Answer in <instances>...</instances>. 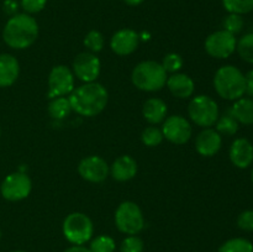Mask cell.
I'll return each mask as SVG.
<instances>
[{"instance_id": "6da1fadb", "label": "cell", "mask_w": 253, "mask_h": 252, "mask_svg": "<svg viewBox=\"0 0 253 252\" xmlns=\"http://www.w3.org/2000/svg\"><path fill=\"white\" fill-rule=\"evenodd\" d=\"M72 110L86 118L96 116L106 108L109 94L105 86L98 82L84 83L74 88L68 96Z\"/></svg>"}, {"instance_id": "7a4b0ae2", "label": "cell", "mask_w": 253, "mask_h": 252, "mask_svg": "<svg viewBox=\"0 0 253 252\" xmlns=\"http://www.w3.org/2000/svg\"><path fill=\"white\" fill-rule=\"evenodd\" d=\"M39 24L26 12L15 14L10 17L2 29V40L14 49H26L36 42L39 37Z\"/></svg>"}, {"instance_id": "3957f363", "label": "cell", "mask_w": 253, "mask_h": 252, "mask_svg": "<svg viewBox=\"0 0 253 252\" xmlns=\"http://www.w3.org/2000/svg\"><path fill=\"white\" fill-rule=\"evenodd\" d=\"M214 88L220 98L235 101L246 93L245 74L232 64L220 67L214 76Z\"/></svg>"}, {"instance_id": "277c9868", "label": "cell", "mask_w": 253, "mask_h": 252, "mask_svg": "<svg viewBox=\"0 0 253 252\" xmlns=\"http://www.w3.org/2000/svg\"><path fill=\"white\" fill-rule=\"evenodd\" d=\"M167 72L156 61L140 62L131 73V81L137 89L143 91H158L166 85Z\"/></svg>"}, {"instance_id": "5b68a950", "label": "cell", "mask_w": 253, "mask_h": 252, "mask_svg": "<svg viewBox=\"0 0 253 252\" xmlns=\"http://www.w3.org/2000/svg\"><path fill=\"white\" fill-rule=\"evenodd\" d=\"M64 237L72 245H82L90 241L94 234V225L90 217L83 212H71L62 225Z\"/></svg>"}, {"instance_id": "8992f818", "label": "cell", "mask_w": 253, "mask_h": 252, "mask_svg": "<svg viewBox=\"0 0 253 252\" xmlns=\"http://www.w3.org/2000/svg\"><path fill=\"white\" fill-rule=\"evenodd\" d=\"M188 115L195 125L211 127L219 119V105L209 95H195L188 105Z\"/></svg>"}, {"instance_id": "52a82bcc", "label": "cell", "mask_w": 253, "mask_h": 252, "mask_svg": "<svg viewBox=\"0 0 253 252\" xmlns=\"http://www.w3.org/2000/svg\"><path fill=\"white\" fill-rule=\"evenodd\" d=\"M115 225L125 235H137L145 227L142 210L136 203L126 200L118 207L115 211Z\"/></svg>"}, {"instance_id": "ba28073f", "label": "cell", "mask_w": 253, "mask_h": 252, "mask_svg": "<svg viewBox=\"0 0 253 252\" xmlns=\"http://www.w3.org/2000/svg\"><path fill=\"white\" fill-rule=\"evenodd\" d=\"M32 190V182L26 173L14 172L4 178L0 185L2 198L9 202L26 199Z\"/></svg>"}, {"instance_id": "9c48e42d", "label": "cell", "mask_w": 253, "mask_h": 252, "mask_svg": "<svg viewBox=\"0 0 253 252\" xmlns=\"http://www.w3.org/2000/svg\"><path fill=\"white\" fill-rule=\"evenodd\" d=\"M236 36L222 29L210 34L205 40L204 47L210 57L226 59L236 51Z\"/></svg>"}, {"instance_id": "30bf717a", "label": "cell", "mask_w": 253, "mask_h": 252, "mask_svg": "<svg viewBox=\"0 0 253 252\" xmlns=\"http://www.w3.org/2000/svg\"><path fill=\"white\" fill-rule=\"evenodd\" d=\"M74 90V74L67 66L59 64L51 69L48 76V91L49 99L57 96L69 95Z\"/></svg>"}, {"instance_id": "8fae6325", "label": "cell", "mask_w": 253, "mask_h": 252, "mask_svg": "<svg viewBox=\"0 0 253 252\" xmlns=\"http://www.w3.org/2000/svg\"><path fill=\"white\" fill-rule=\"evenodd\" d=\"M161 130H162L163 137L174 145L187 143L193 133L192 125L182 115H172L166 118Z\"/></svg>"}, {"instance_id": "7c38bea8", "label": "cell", "mask_w": 253, "mask_h": 252, "mask_svg": "<svg viewBox=\"0 0 253 252\" xmlns=\"http://www.w3.org/2000/svg\"><path fill=\"white\" fill-rule=\"evenodd\" d=\"M101 63L100 59L91 52H82L73 61V74L74 77L84 83L96 82L100 74Z\"/></svg>"}, {"instance_id": "4fadbf2b", "label": "cell", "mask_w": 253, "mask_h": 252, "mask_svg": "<svg viewBox=\"0 0 253 252\" xmlns=\"http://www.w3.org/2000/svg\"><path fill=\"white\" fill-rule=\"evenodd\" d=\"M78 173L84 180L90 183H101L108 178L110 167L100 156H88L78 165Z\"/></svg>"}, {"instance_id": "5bb4252c", "label": "cell", "mask_w": 253, "mask_h": 252, "mask_svg": "<svg viewBox=\"0 0 253 252\" xmlns=\"http://www.w3.org/2000/svg\"><path fill=\"white\" fill-rule=\"evenodd\" d=\"M140 36L132 29H121L113 35L110 47L118 56H128L137 49Z\"/></svg>"}, {"instance_id": "9a60e30c", "label": "cell", "mask_w": 253, "mask_h": 252, "mask_svg": "<svg viewBox=\"0 0 253 252\" xmlns=\"http://www.w3.org/2000/svg\"><path fill=\"white\" fill-rule=\"evenodd\" d=\"M222 137L215 128L207 127L198 133L195 138V150L203 157H212L220 151Z\"/></svg>"}, {"instance_id": "2e32d148", "label": "cell", "mask_w": 253, "mask_h": 252, "mask_svg": "<svg viewBox=\"0 0 253 252\" xmlns=\"http://www.w3.org/2000/svg\"><path fill=\"white\" fill-rule=\"evenodd\" d=\"M229 157L232 165L240 169H246L253 163V145L245 137H239L231 143Z\"/></svg>"}, {"instance_id": "e0dca14e", "label": "cell", "mask_w": 253, "mask_h": 252, "mask_svg": "<svg viewBox=\"0 0 253 252\" xmlns=\"http://www.w3.org/2000/svg\"><path fill=\"white\" fill-rule=\"evenodd\" d=\"M168 90L178 99H188L194 94L195 83L188 74L173 73L166 82Z\"/></svg>"}, {"instance_id": "ac0fdd59", "label": "cell", "mask_w": 253, "mask_h": 252, "mask_svg": "<svg viewBox=\"0 0 253 252\" xmlns=\"http://www.w3.org/2000/svg\"><path fill=\"white\" fill-rule=\"evenodd\" d=\"M137 162L128 155L120 156L110 166V174L118 182H127L137 174Z\"/></svg>"}, {"instance_id": "d6986e66", "label": "cell", "mask_w": 253, "mask_h": 252, "mask_svg": "<svg viewBox=\"0 0 253 252\" xmlns=\"http://www.w3.org/2000/svg\"><path fill=\"white\" fill-rule=\"evenodd\" d=\"M20 74V63L10 53L0 54V88L11 86Z\"/></svg>"}, {"instance_id": "ffe728a7", "label": "cell", "mask_w": 253, "mask_h": 252, "mask_svg": "<svg viewBox=\"0 0 253 252\" xmlns=\"http://www.w3.org/2000/svg\"><path fill=\"white\" fill-rule=\"evenodd\" d=\"M167 104L160 98H150L145 101L142 108V115L151 125H158L163 123L167 116Z\"/></svg>"}, {"instance_id": "44dd1931", "label": "cell", "mask_w": 253, "mask_h": 252, "mask_svg": "<svg viewBox=\"0 0 253 252\" xmlns=\"http://www.w3.org/2000/svg\"><path fill=\"white\" fill-rule=\"evenodd\" d=\"M230 114L242 125H253V99L242 98L234 101V105L230 109Z\"/></svg>"}, {"instance_id": "7402d4cb", "label": "cell", "mask_w": 253, "mask_h": 252, "mask_svg": "<svg viewBox=\"0 0 253 252\" xmlns=\"http://www.w3.org/2000/svg\"><path fill=\"white\" fill-rule=\"evenodd\" d=\"M47 110H48V114L52 118L57 119V120H62V119L67 118L71 114V101L66 96H57V98L51 99Z\"/></svg>"}, {"instance_id": "603a6c76", "label": "cell", "mask_w": 253, "mask_h": 252, "mask_svg": "<svg viewBox=\"0 0 253 252\" xmlns=\"http://www.w3.org/2000/svg\"><path fill=\"white\" fill-rule=\"evenodd\" d=\"M236 51L242 61L253 64V32L244 35L237 41Z\"/></svg>"}, {"instance_id": "cb8c5ba5", "label": "cell", "mask_w": 253, "mask_h": 252, "mask_svg": "<svg viewBox=\"0 0 253 252\" xmlns=\"http://www.w3.org/2000/svg\"><path fill=\"white\" fill-rule=\"evenodd\" d=\"M219 252H253V244L244 237H234L225 241Z\"/></svg>"}, {"instance_id": "d4e9b609", "label": "cell", "mask_w": 253, "mask_h": 252, "mask_svg": "<svg viewBox=\"0 0 253 252\" xmlns=\"http://www.w3.org/2000/svg\"><path fill=\"white\" fill-rule=\"evenodd\" d=\"M216 128L215 130L220 133V135L232 136L237 133L240 127V124L237 123L236 119L231 115V114H226V115L219 116L217 121L215 123Z\"/></svg>"}, {"instance_id": "484cf974", "label": "cell", "mask_w": 253, "mask_h": 252, "mask_svg": "<svg viewBox=\"0 0 253 252\" xmlns=\"http://www.w3.org/2000/svg\"><path fill=\"white\" fill-rule=\"evenodd\" d=\"M222 6L229 14L246 15L253 11V0H222Z\"/></svg>"}, {"instance_id": "4316f807", "label": "cell", "mask_w": 253, "mask_h": 252, "mask_svg": "<svg viewBox=\"0 0 253 252\" xmlns=\"http://www.w3.org/2000/svg\"><path fill=\"white\" fill-rule=\"evenodd\" d=\"M163 138L165 137H163L162 130L155 125H151L148 127H146L142 131V133H141V141L147 147H157L158 145L162 143Z\"/></svg>"}, {"instance_id": "83f0119b", "label": "cell", "mask_w": 253, "mask_h": 252, "mask_svg": "<svg viewBox=\"0 0 253 252\" xmlns=\"http://www.w3.org/2000/svg\"><path fill=\"white\" fill-rule=\"evenodd\" d=\"M89 250L90 252H115V240L108 235H99L91 240Z\"/></svg>"}, {"instance_id": "f1b7e54d", "label": "cell", "mask_w": 253, "mask_h": 252, "mask_svg": "<svg viewBox=\"0 0 253 252\" xmlns=\"http://www.w3.org/2000/svg\"><path fill=\"white\" fill-rule=\"evenodd\" d=\"M84 46L91 52V53H98L104 48L105 44V40L101 32L96 31V30H91L84 37Z\"/></svg>"}, {"instance_id": "f546056e", "label": "cell", "mask_w": 253, "mask_h": 252, "mask_svg": "<svg viewBox=\"0 0 253 252\" xmlns=\"http://www.w3.org/2000/svg\"><path fill=\"white\" fill-rule=\"evenodd\" d=\"M162 67L165 68V71L167 73H178V72L182 69L183 64H184V61H183L182 56L179 53H175V52H172V53H168L163 57L162 61Z\"/></svg>"}, {"instance_id": "4dcf8cb0", "label": "cell", "mask_w": 253, "mask_h": 252, "mask_svg": "<svg viewBox=\"0 0 253 252\" xmlns=\"http://www.w3.org/2000/svg\"><path fill=\"white\" fill-rule=\"evenodd\" d=\"M245 22L244 19H242V15L237 14H229L224 19V22H222V26H224L225 31L230 32V34L235 35V36L242 31Z\"/></svg>"}, {"instance_id": "1f68e13d", "label": "cell", "mask_w": 253, "mask_h": 252, "mask_svg": "<svg viewBox=\"0 0 253 252\" xmlns=\"http://www.w3.org/2000/svg\"><path fill=\"white\" fill-rule=\"evenodd\" d=\"M145 244L137 235H128L120 245V252H143Z\"/></svg>"}, {"instance_id": "d6a6232c", "label": "cell", "mask_w": 253, "mask_h": 252, "mask_svg": "<svg viewBox=\"0 0 253 252\" xmlns=\"http://www.w3.org/2000/svg\"><path fill=\"white\" fill-rule=\"evenodd\" d=\"M20 5L26 14H37L46 7L47 0H20Z\"/></svg>"}, {"instance_id": "836d02e7", "label": "cell", "mask_w": 253, "mask_h": 252, "mask_svg": "<svg viewBox=\"0 0 253 252\" xmlns=\"http://www.w3.org/2000/svg\"><path fill=\"white\" fill-rule=\"evenodd\" d=\"M237 226L244 231H253V210L249 209L240 212V215L237 216Z\"/></svg>"}, {"instance_id": "e575fe53", "label": "cell", "mask_w": 253, "mask_h": 252, "mask_svg": "<svg viewBox=\"0 0 253 252\" xmlns=\"http://www.w3.org/2000/svg\"><path fill=\"white\" fill-rule=\"evenodd\" d=\"M245 79H246V93H245V95L253 99V69L245 74Z\"/></svg>"}, {"instance_id": "d590c367", "label": "cell", "mask_w": 253, "mask_h": 252, "mask_svg": "<svg viewBox=\"0 0 253 252\" xmlns=\"http://www.w3.org/2000/svg\"><path fill=\"white\" fill-rule=\"evenodd\" d=\"M17 9H19V4L16 0H5L4 1V11L9 15L17 14Z\"/></svg>"}, {"instance_id": "8d00e7d4", "label": "cell", "mask_w": 253, "mask_h": 252, "mask_svg": "<svg viewBox=\"0 0 253 252\" xmlns=\"http://www.w3.org/2000/svg\"><path fill=\"white\" fill-rule=\"evenodd\" d=\"M63 252H90V250L88 249V247L85 246H78V245H73L72 247H69V249L64 250Z\"/></svg>"}, {"instance_id": "74e56055", "label": "cell", "mask_w": 253, "mask_h": 252, "mask_svg": "<svg viewBox=\"0 0 253 252\" xmlns=\"http://www.w3.org/2000/svg\"><path fill=\"white\" fill-rule=\"evenodd\" d=\"M124 1H125L127 5H130V6H137V5L142 4L145 0H124Z\"/></svg>"}, {"instance_id": "f35d334b", "label": "cell", "mask_w": 253, "mask_h": 252, "mask_svg": "<svg viewBox=\"0 0 253 252\" xmlns=\"http://www.w3.org/2000/svg\"><path fill=\"white\" fill-rule=\"evenodd\" d=\"M251 180H252V184H253V169H252V172H251Z\"/></svg>"}, {"instance_id": "ab89813d", "label": "cell", "mask_w": 253, "mask_h": 252, "mask_svg": "<svg viewBox=\"0 0 253 252\" xmlns=\"http://www.w3.org/2000/svg\"><path fill=\"white\" fill-rule=\"evenodd\" d=\"M11 252H26V251H21V250H16V251H11Z\"/></svg>"}, {"instance_id": "60d3db41", "label": "cell", "mask_w": 253, "mask_h": 252, "mask_svg": "<svg viewBox=\"0 0 253 252\" xmlns=\"http://www.w3.org/2000/svg\"><path fill=\"white\" fill-rule=\"evenodd\" d=\"M0 237H1V231H0Z\"/></svg>"}, {"instance_id": "b9f144b4", "label": "cell", "mask_w": 253, "mask_h": 252, "mask_svg": "<svg viewBox=\"0 0 253 252\" xmlns=\"http://www.w3.org/2000/svg\"><path fill=\"white\" fill-rule=\"evenodd\" d=\"M0 136H1V130H0Z\"/></svg>"}]
</instances>
